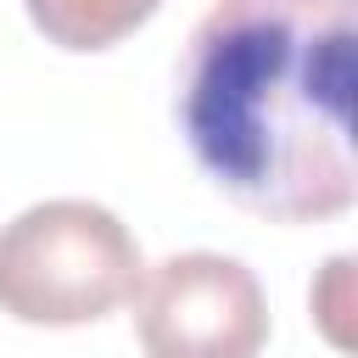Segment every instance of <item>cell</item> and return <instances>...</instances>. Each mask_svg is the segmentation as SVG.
I'll return each instance as SVG.
<instances>
[{"label":"cell","mask_w":358,"mask_h":358,"mask_svg":"<svg viewBox=\"0 0 358 358\" xmlns=\"http://www.w3.org/2000/svg\"><path fill=\"white\" fill-rule=\"evenodd\" d=\"M358 0H213L179 56V129L196 168L268 224L358 201Z\"/></svg>","instance_id":"1"},{"label":"cell","mask_w":358,"mask_h":358,"mask_svg":"<svg viewBox=\"0 0 358 358\" xmlns=\"http://www.w3.org/2000/svg\"><path fill=\"white\" fill-rule=\"evenodd\" d=\"M140 274V241L101 201L56 196L0 224V313L22 324L106 319L134 296Z\"/></svg>","instance_id":"2"},{"label":"cell","mask_w":358,"mask_h":358,"mask_svg":"<svg viewBox=\"0 0 358 358\" xmlns=\"http://www.w3.org/2000/svg\"><path fill=\"white\" fill-rule=\"evenodd\" d=\"M134 336L145 358H257L268 296L241 257L173 252L134 285Z\"/></svg>","instance_id":"3"},{"label":"cell","mask_w":358,"mask_h":358,"mask_svg":"<svg viewBox=\"0 0 358 358\" xmlns=\"http://www.w3.org/2000/svg\"><path fill=\"white\" fill-rule=\"evenodd\" d=\"M28 22L56 50H106L129 39L162 0H22Z\"/></svg>","instance_id":"4"}]
</instances>
